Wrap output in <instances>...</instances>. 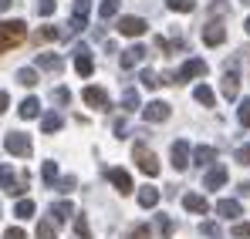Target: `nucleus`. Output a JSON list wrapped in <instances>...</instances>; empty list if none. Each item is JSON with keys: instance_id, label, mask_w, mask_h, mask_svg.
<instances>
[{"instance_id": "nucleus-1", "label": "nucleus", "mask_w": 250, "mask_h": 239, "mask_svg": "<svg viewBox=\"0 0 250 239\" xmlns=\"http://www.w3.org/2000/svg\"><path fill=\"white\" fill-rule=\"evenodd\" d=\"M27 40V24L24 20H0V54L21 47Z\"/></svg>"}, {"instance_id": "nucleus-2", "label": "nucleus", "mask_w": 250, "mask_h": 239, "mask_svg": "<svg viewBox=\"0 0 250 239\" xmlns=\"http://www.w3.org/2000/svg\"><path fill=\"white\" fill-rule=\"evenodd\" d=\"M132 159H135V165H139V172H146L149 179L159 175V159H156L146 145H135V148H132Z\"/></svg>"}, {"instance_id": "nucleus-3", "label": "nucleus", "mask_w": 250, "mask_h": 239, "mask_svg": "<svg viewBox=\"0 0 250 239\" xmlns=\"http://www.w3.org/2000/svg\"><path fill=\"white\" fill-rule=\"evenodd\" d=\"M3 148H7L10 155H17V159H27V155H31V138L21 135V131H10V135L3 138Z\"/></svg>"}, {"instance_id": "nucleus-4", "label": "nucleus", "mask_w": 250, "mask_h": 239, "mask_svg": "<svg viewBox=\"0 0 250 239\" xmlns=\"http://www.w3.org/2000/svg\"><path fill=\"white\" fill-rule=\"evenodd\" d=\"M82 98H84V105H91V108H98V111H108V108H112L108 91H105V88H98V84H88V88L82 91Z\"/></svg>"}, {"instance_id": "nucleus-5", "label": "nucleus", "mask_w": 250, "mask_h": 239, "mask_svg": "<svg viewBox=\"0 0 250 239\" xmlns=\"http://www.w3.org/2000/svg\"><path fill=\"white\" fill-rule=\"evenodd\" d=\"M203 74H207V61L203 57H189L172 78H176V84H183V81H189V78H203Z\"/></svg>"}, {"instance_id": "nucleus-6", "label": "nucleus", "mask_w": 250, "mask_h": 239, "mask_svg": "<svg viewBox=\"0 0 250 239\" xmlns=\"http://www.w3.org/2000/svg\"><path fill=\"white\" fill-rule=\"evenodd\" d=\"M0 189L10 192V196H24V192H27V179L17 182V179H14V168H10V165H0Z\"/></svg>"}, {"instance_id": "nucleus-7", "label": "nucleus", "mask_w": 250, "mask_h": 239, "mask_svg": "<svg viewBox=\"0 0 250 239\" xmlns=\"http://www.w3.org/2000/svg\"><path fill=\"white\" fill-rule=\"evenodd\" d=\"M146 31H149V24L142 17H119V34L125 37H142Z\"/></svg>"}, {"instance_id": "nucleus-8", "label": "nucleus", "mask_w": 250, "mask_h": 239, "mask_svg": "<svg viewBox=\"0 0 250 239\" xmlns=\"http://www.w3.org/2000/svg\"><path fill=\"white\" fill-rule=\"evenodd\" d=\"M71 54H75V71H78L82 78H88V74L95 71V61H91V51H88L84 44H78V47H75Z\"/></svg>"}, {"instance_id": "nucleus-9", "label": "nucleus", "mask_w": 250, "mask_h": 239, "mask_svg": "<svg viewBox=\"0 0 250 239\" xmlns=\"http://www.w3.org/2000/svg\"><path fill=\"white\" fill-rule=\"evenodd\" d=\"M172 111H169V105L166 101H149L146 108H142V118L146 121H152V125H159V121H166Z\"/></svg>"}, {"instance_id": "nucleus-10", "label": "nucleus", "mask_w": 250, "mask_h": 239, "mask_svg": "<svg viewBox=\"0 0 250 239\" xmlns=\"http://www.w3.org/2000/svg\"><path fill=\"white\" fill-rule=\"evenodd\" d=\"M146 54H149V51H146L142 44H132V47H125V51H122V61H119V64H122L125 71H132L135 64H142V61H146Z\"/></svg>"}, {"instance_id": "nucleus-11", "label": "nucleus", "mask_w": 250, "mask_h": 239, "mask_svg": "<svg viewBox=\"0 0 250 239\" xmlns=\"http://www.w3.org/2000/svg\"><path fill=\"white\" fill-rule=\"evenodd\" d=\"M169 159H172V168L176 172H183L186 165H189V142H172V152H169Z\"/></svg>"}, {"instance_id": "nucleus-12", "label": "nucleus", "mask_w": 250, "mask_h": 239, "mask_svg": "<svg viewBox=\"0 0 250 239\" xmlns=\"http://www.w3.org/2000/svg\"><path fill=\"white\" fill-rule=\"evenodd\" d=\"M108 182H112L122 196H128V192H132V175H128L125 168H108Z\"/></svg>"}, {"instance_id": "nucleus-13", "label": "nucleus", "mask_w": 250, "mask_h": 239, "mask_svg": "<svg viewBox=\"0 0 250 239\" xmlns=\"http://www.w3.org/2000/svg\"><path fill=\"white\" fill-rule=\"evenodd\" d=\"M237 94H240V74L230 68V71L223 74V98H227V101H237Z\"/></svg>"}, {"instance_id": "nucleus-14", "label": "nucleus", "mask_w": 250, "mask_h": 239, "mask_svg": "<svg viewBox=\"0 0 250 239\" xmlns=\"http://www.w3.org/2000/svg\"><path fill=\"white\" fill-rule=\"evenodd\" d=\"M183 209H189V212H196V216H207L209 202L203 199V196H196V192H186V196H183Z\"/></svg>"}, {"instance_id": "nucleus-15", "label": "nucleus", "mask_w": 250, "mask_h": 239, "mask_svg": "<svg viewBox=\"0 0 250 239\" xmlns=\"http://www.w3.org/2000/svg\"><path fill=\"white\" fill-rule=\"evenodd\" d=\"M216 216H223V219H237V216H244V205L237 199H220L216 202Z\"/></svg>"}, {"instance_id": "nucleus-16", "label": "nucleus", "mask_w": 250, "mask_h": 239, "mask_svg": "<svg viewBox=\"0 0 250 239\" xmlns=\"http://www.w3.org/2000/svg\"><path fill=\"white\" fill-rule=\"evenodd\" d=\"M223 40H227L223 24H207V27H203V44H207V47H216V44H223Z\"/></svg>"}, {"instance_id": "nucleus-17", "label": "nucleus", "mask_w": 250, "mask_h": 239, "mask_svg": "<svg viewBox=\"0 0 250 239\" xmlns=\"http://www.w3.org/2000/svg\"><path fill=\"white\" fill-rule=\"evenodd\" d=\"M223 182H227V168L223 165H213L207 175H203V189H220Z\"/></svg>"}, {"instance_id": "nucleus-18", "label": "nucleus", "mask_w": 250, "mask_h": 239, "mask_svg": "<svg viewBox=\"0 0 250 239\" xmlns=\"http://www.w3.org/2000/svg\"><path fill=\"white\" fill-rule=\"evenodd\" d=\"M17 111H21V118H24V121L41 118V101L31 94V98H24V101H21V108H17Z\"/></svg>"}, {"instance_id": "nucleus-19", "label": "nucleus", "mask_w": 250, "mask_h": 239, "mask_svg": "<svg viewBox=\"0 0 250 239\" xmlns=\"http://www.w3.org/2000/svg\"><path fill=\"white\" fill-rule=\"evenodd\" d=\"M139 205H142V209H156V205H159V189H156V185H142V189H139Z\"/></svg>"}, {"instance_id": "nucleus-20", "label": "nucleus", "mask_w": 250, "mask_h": 239, "mask_svg": "<svg viewBox=\"0 0 250 239\" xmlns=\"http://www.w3.org/2000/svg\"><path fill=\"white\" fill-rule=\"evenodd\" d=\"M61 125H64V118H61L58 111H47V115H41V131H44V135L61 131Z\"/></svg>"}, {"instance_id": "nucleus-21", "label": "nucleus", "mask_w": 250, "mask_h": 239, "mask_svg": "<svg viewBox=\"0 0 250 239\" xmlns=\"http://www.w3.org/2000/svg\"><path fill=\"white\" fill-rule=\"evenodd\" d=\"M213 159H216V148L213 145H200V148H193V165H213Z\"/></svg>"}, {"instance_id": "nucleus-22", "label": "nucleus", "mask_w": 250, "mask_h": 239, "mask_svg": "<svg viewBox=\"0 0 250 239\" xmlns=\"http://www.w3.org/2000/svg\"><path fill=\"white\" fill-rule=\"evenodd\" d=\"M38 68H44V71H51V74H58V71L64 68V61H61L58 54H38Z\"/></svg>"}, {"instance_id": "nucleus-23", "label": "nucleus", "mask_w": 250, "mask_h": 239, "mask_svg": "<svg viewBox=\"0 0 250 239\" xmlns=\"http://www.w3.org/2000/svg\"><path fill=\"white\" fill-rule=\"evenodd\" d=\"M193 98H196L200 105H207V108L216 105V94H213V88H209V84H196V88H193Z\"/></svg>"}, {"instance_id": "nucleus-24", "label": "nucleus", "mask_w": 250, "mask_h": 239, "mask_svg": "<svg viewBox=\"0 0 250 239\" xmlns=\"http://www.w3.org/2000/svg\"><path fill=\"white\" fill-rule=\"evenodd\" d=\"M51 216H54V222H64L68 216H75V205H71L68 199H61V202L51 205Z\"/></svg>"}, {"instance_id": "nucleus-25", "label": "nucleus", "mask_w": 250, "mask_h": 239, "mask_svg": "<svg viewBox=\"0 0 250 239\" xmlns=\"http://www.w3.org/2000/svg\"><path fill=\"white\" fill-rule=\"evenodd\" d=\"M122 108H125V111H139V108H142V101H139V91H135V88H125Z\"/></svg>"}, {"instance_id": "nucleus-26", "label": "nucleus", "mask_w": 250, "mask_h": 239, "mask_svg": "<svg viewBox=\"0 0 250 239\" xmlns=\"http://www.w3.org/2000/svg\"><path fill=\"white\" fill-rule=\"evenodd\" d=\"M34 212H38V205H34L31 199H21L17 205H14V216H17V219H31Z\"/></svg>"}, {"instance_id": "nucleus-27", "label": "nucleus", "mask_w": 250, "mask_h": 239, "mask_svg": "<svg viewBox=\"0 0 250 239\" xmlns=\"http://www.w3.org/2000/svg\"><path fill=\"white\" fill-rule=\"evenodd\" d=\"M119 3H122V0H102V3H98V17H102V20L115 17V14H119Z\"/></svg>"}, {"instance_id": "nucleus-28", "label": "nucleus", "mask_w": 250, "mask_h": 239, "mask_svg": "<svg viewBox=\"0 0 250 239\" xmlns=\"http://www.w3.org/2000/svg\"><path fill=\"white\" fill-rule=\"evenodd\" d=\"M169 10H176V14H193L196 10V0H166Z\"/></svg>"}, {"instance_id": "nucleus-29", "label": "nucleus", "mask_w": 250, "mask_h": 239, "mask_svg": "<svg viewBox=\"0 0 250 239\" xmlns=\"http://www.w3.org/2000/svg\"><path fill=\"white\" fill-rule=\"evenodd\" d=\"M17 84L34 88V84H38V71H34V68H21V71H17Z\"/></svg>"}, {"instance_id": "nucleus-30", "label": "nucleus", "mask_w": 250, "mask_h": 239, "mask_svg": "<svg viewBox=\"0 0 250 239\" xmlns=\"http://www.w3.org/2000/svg\"><path fill=\"white\" fill-rule=\"evenodd\" d=\"M156 233H159L163 239L172 236V219H169V216H156Z\"/></svg>"}, {"instance_id": "nucleus-31", "label": "nucleus", "mask_w": 250, "mask_h": 239, "mask_svg": "<svg viewBox=\"0 0 250 239\" xmlns=\"http://www.w3.org/2000/svg\"><path fill=\"white\" fill-rule=\"evenodd\" d=\"M44 185H54L58 182V162H44Z\"/></svg>"}, {"instance_id": "nucleus-32", "label": "nucleus", "mask_w": 250, "mask_h": 239, "mask_svg": "<svg viewBox=\"0 0 250 239\" xmlns=\"http://www.w3.org/2000/svg\"><path fill=\"white\" fill-rule=\"evenodd\" d=\"M38 239H58V233H54V222L41 219V222H38Z\"/></svg>"}, {"instance_id": "nucleus-33", "label": "nucleus", "mask_w": 250, "mask_h": 239, "mask_svg": "<svg viewBox=\"0 0 250 239\" xmlns=\"http://www.w3.org/2000/svg\"><path fill=\"white\" fill-rule=\"evenodd\" d=\"M75 236L91 239V226H88V219H84V216H78V219H75Z\"/></svg>"}, {"instance_id": "nucleus-34", "label": "nucleus", "mask_w": 250, "mask_h": 239, "mask_svg": "<svg viewBox=\"0 0 250 239\" xmlns=\"http://www.w3.org/2000/svg\"><path fill=\"white\" fill-rule=\"evenodd\" d=\"M237 118H240V125H244V128H250V98H244V101H240Z\"/></svg>"}, {"instance_id": "nucleus-35", "label": "nucleus", "mask_w": 250, "mask_h": 239, "mask_svg": "<svg viewBox=\"0 0 250 239\" xmlns=\"http://www.w3.org/2000/svg\"><path fill=\"white\" fill-rule=\"evenodd\" d=\"M233 239H250V222H233Z\"/></svg>"}, {"instance_id": "nucleus-36", "label": "nucleus", "mask_w": 250, "mask_h": 239, "mask_svg": "<svg viewBox=\"0 0 250 239\" xmlns=\"http://www.w3.org/2000/svg\"><path fill=\"white\" fill-rule=\"evenodd\" d=\"M139 81H142L149 91H152V88H159V78H156V71H142V74H139Z\"/></svg>"}, {"instance_id": "nucleus-37", "label": "nucleus", "mask_w": 250, "mask_h": 239, "mask_svg": "<svg viewBox=\"0 0 250 239\" xmlns=\"http://www.w3.org/2000/svg\"><path fill=\"white\" fill-rule=\"evenodd\" d=\"M237 162H240V165H250V142L237 148Z\"/></svg>"}, {"instance_id": "nucleus-38", "label": "nucleus", "mask_w": 250, "mask_h": 239, "mask_svg": "<svg viewBox=\"0 0 250 239\" xmlns=\"http://www.w3.org/2000/svg\"><path fill=\"white\" fill-rule=\"evenodd\" d=\"M38 14H41V17H51V14H54V0H41V3H38Z\"/></svg>"}, {"instance_id": "nucleus-39", "label": "nucleus", "mask_w": 250, "mask_h": 239, "mask_svg": "<svg viewBox=\"0 0 250 239\" xmlns=\"http://www.w3.org/2000/svg\"><path fill=\"white\" fill-rule=\"evenodd\" d=\"M38 37H41V40H58V37H61V31H58V27H44Z\"/></svg>"}, {"instance_id": "nucleus-40", "label": "nucleus", "mask_w": 250, "mask_h": 239, "mask_svg": "<svg viewBox=\"0 0 250 239\" xmlns=\"http://www.w3.org/2000/svg\"><path fill=\"white\" fill-rule=\"evenodd\" d=\"M54 101H58V105H68V101H71L68 88H58V91H54Z\"/></svg>"}, {"instance_id": "nucleus-41", "label": "nucleus", "mask_w": 250, "mask_h": 239, "mask_svg": "<svg viewBox=\"0 0 250 239\" xmlns=\"http://www.w3.org/2000/svg\"><path fill=\"white\" fill-rule=\"evenodd\" d=\"M132 239H149V226H135L132 229Z\"/></svg>"}, {"instance_id": "nucleus-42", "label": "nucleus", "mask_w": 250, "mask_h": 239, "mask_svg": "<svg viewBox=\"0 0 250 239\" xmlns=\"http://www.w3.org/2000/svg\"><path fill=\"white\" fill-rule=\"evenodd\" d=\"M58 189H61V192H71V189H75V179H71V175H68V179H61V182H58Z\"/></svg>"}, {"instance_id": "nucleus-43", "label": "nucleus", "mask_w": 250, "mask_h": 239, "mask_svg": "<svg viewBox=\"0 0 250 239\" xmlns=\"http://www.w3.org/2000/svg\"><path fill=\"white\" fill-rule=\"evenodd\" d=\"M3 239H27V236H24V229H7Z\"/></svg>"}, {"instance_id": "nucleus-44", "label": "nucleus", "mask_w": 250, "mask_h": 239, "mask_svg": "<svg viewBox=\"0 0 250 239\" xmlns=\"http://www.w3.org/2000/svg\"><path fill=\"white\" fill-rule=\"evenodd\" d=\"M7 105H10V94H7V91H0V115L7 111Z\"/></svg>"}, {"instance_id": "nucleus-45", "label": "nucleus", "mask_w": 250, "mask_h": 239, "mask_svg": "<svg viewBox=\"0 0 250 239\" xmlns=\"http://www.w3.org/2000/svg\"><path fill=\"white\" fill-rule=\"evenodd\" d=\"M10 3H14V0H0V14H7V10H10Z\"/></svg>"}, {"instance_id": "nucleus-46", "label": "nucleus", "mask_w": 250, "mask_h": 239, "mask_svg": "<svg viewBox=\"0 0 250 239\" xmlns=\"http://www.w3.org/2000/svg\"><path fill=\"white\" fill-rule=\"evenodd\" d=\"M240 192H244V196H250V182H240Z\"/></svg>"}, {"instance_id": "nucleus-47", "label": "nucleus", "mask_w": 250, "mask_h": 239, "mask_svg": "<svg viewBox=\"0 0 250 239\" xmlns=\"http://www.w3.org/2000/svg\"><path fill=\"white\" fill-rule=\"evenodd\" d=\"M244 31H247V34H250V17H247V20H244Z\"/></svg>"}, {"instance_id": "nucleus-48", "label": "nucleus", "mask_w": 250, "mask_h": 239, "mask_svg": "<svg viewBox=\"0 0 250 239\" xmlns=\"http://www.w3.org/2000/svg\"><path fill=\"white\" fill-rule=\"evenodd\" d=\"M240 3H247V7H250V0H240Z\"/></svg>"}]
</instances>
